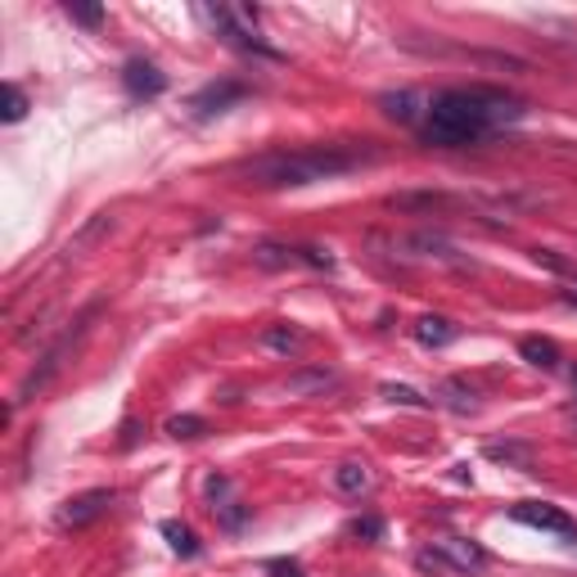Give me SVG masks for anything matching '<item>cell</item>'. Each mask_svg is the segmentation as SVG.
<instances>
[{"mask_svg":"<svg viewBox=\"0 0 577 577\" xmlns=\"http://www.w3.org/2000/svg\"><path fill=\"white\" fill-rule=\"evenodd\" d=\"M253 262L266 266V271H284V266H303L298 258V244H275V239H262L253 249Z\"/></svg>","mask_w":577,"mask_h":577,"instance_id":"cell-11","label":"cell"},{"mask_svg":"<svg viewBox=\"0 0 577 577\" xmlns=\"http://www.w3.org/2000/svg\"><path fill=\"white\" fill-rule=\"evenodd\" d=\"M266 577H307V568L298 559H271L266 564Z\"/></svg>","mask_w":577,"mask_h":577,"instance_id":"cell-25","label":"cell"},{"mask_svg":"<svg viewBox=\"0 0 577 577\" xmlns=\"http://www.w3.org/2000/svg\"><path fill=\"white\" fill-rule=\"evenodd\" d=\"M527 105L501 86H447L424 105V140L438 150H465L492 131L519 122Z\"/></svg>","mask_w":577,"mask_h":577,"instance_id":"cell-1","label":"cell"},{"mask_svg":"<svg viewBox=\"0 0 577 577\" xmlns=\"http://www.w3.org/2000/svg\"><path fill=\"white\" fill-rule=\"evenodd\" d=\"M23 113H28V95L10 81V86H6V109H0V118H6V122H19Z\"/></svg>","mask_w":577,"mask_h":577,"instance_id":"cell-21","label":"cell"},{"mask_svg":"<svg viewBox=\"0 0 577 577\" xmlns=\"http://www.w3.org/2000/svg\"><path fill=\"white\" fill-rule=\"evenodd\" d=\"M415 564H420V568H451V564L443 559V551H420Z\"/></svg>","mask_w":577,"mask_h":577,"instance_id":"cell-26","label":"cell"},{"mask_svg":"<svg viewBox=\"0 0 577 577\" xmlns=\"http://www.w3.org/2000/svg\"><path fill=\"white\" fill-rule=\"evenodd\" d=\"M352 537H361V542H379V537H383V519H379V514H361V519H352Z\"/></svg>","mask_w":577,"mask_h":577,"instance_id":"cell-22","label":"cell"},{"mask_svg":"<svg viewBox=\"0 0 577 577\" xmlns=\"http://www.w3.org/2000/svg\"><path fill=\"white\" fill-rule=\"evenodd\" d=\"M235 100H244V86H239V81H213V86H204L195 95V100H189V109H195L199 118H213V113H221Z\"/></svg>","mask_w":577,"mask_h":577,"instance_id":"cell-7","label":"cell"},{"mask_svg":"<svg viewBox=\"0 0 577 577\" xmlns=\"http://www.w3.org/2000/svg\"><path fill=\"white\" fill-rule=\"evenodd\" d=\"M568 428H573V443H577V411H568Z\"/></svg>","mask_w":577,"mask_h":577,"instance_id":"cell-28","label":"cell"},{"mask_svg":"<svg viewBox=\"0 0 577 577\" xmlns=\"http://www.w3.org/2000/svg\"><path fill=\"white\" fill-rule=\"evenodd\" d=\"M163 537H167V546H172L181 559H195V555H199V537H195V527L181 523V519H163Z\"/></svg>","mask_w":577,"mask_h":577,"instance_id":"cell-14","label":"cell"},{"mask_svg":"<svg viewBox=\"0 0 577 577\" xmlns=\"http://www.w3.org/2000/svg\"><path fill=\"white\" fill-rule=\"evenodd\" d=\"M379 393L389 398V402H398V406H428V398H424V393H415L411 383H383Z\"/></svg>","mask_w":577,"mask_h":577,"instance_id":"cell-19","label":"cell"},{"mask_svg":"<svg viewBox=\"0 0 577 577\" xmlns=\"http://www.w3.org/2000/svg\"><path fill=\"white\" fill-rule=\"evenodd\" d=\"M415 339H420L424 348H447V344L456 339V325H451L447 316H420V320H415Z\"/></svg>","mask_w":577,"mask_h":577,"instance_id":"cell-12","label":"cell"},{"mask_svg":"<svg viewBox=\"0 0 577 577\" xmlns=\"http://www.w3.org/2000/svg\"><path fill=\"white\" fill-rule=\"evenodd\" d=\"M510 519H514V523H527V527H542V533H555V537H564V542H577V523H573L564 510L546 505V501H519V505H510Z\"/></svg>","mask_w":577,"mask_h":577,"instance_id":"cell-4","label":"cell"},{"mask_svg":"<svg viewBox=\"0 0 577 577\" xmlns=\"http://www.w3.org/2000/svg\"><path fill=\"white\" fill-rule=\"evenodd\" d=\"M122 86L135 95V100H154V95L167 90V77H163V68L150 64V59H127V64H122Z\"/></svg>","mask_w":577,"mask_h":577,"instance_id":"cell-6","label":"cell"},{"mask_svg":"<svg viewBox=\"0 0 577 577\" xmlns=\"http://www.w3.org/2000/svg\"><path fill=\"white\" fill-rule=\"evenodd\" d=\"M374 159L379 150H357V144H307V150H275V154L249 159L235 167V176H244L249 185H262V189H294V185H316L329 176L357 172Z\"/></svg>","mask_w":577,"mask_h":577,"instance_id":"cell-2","label":"cell"},{"mask_svg":"<svg viewBox=\"0 0 577 577\" xmlns=\"http://www.w3.org/2000/svg\"><path fill=\"white\" fill-rule=\"evenodd\" d=\"M438 551H443V559H447L451 568H460V573L488 568V551L478 546V542H469V537H447V542H438Z\"/></svg>","mask_w":577,"mask_h":577,"instance_id":"cell-8","label":"cell"},{"mask_svg":"<svg viewBox=\"0 0 577 577\" xmlns=\"http://www.w3.org/2000/svg\"><path fill=\"white\" fill-rule=\"evenodd\" d=\"M118 497H113V488H90V492H77V497H68L64 505H59V514H55V523L64 527V533H77V527H86V523H95L100 514H109V505H113Z\"/></svg>","mask_w":577,"mask_h":577,"instance_id":"cell-3","label":"cell"},{"mask_svg":"<svg viewBox=\"0 0 577 577\" xmlns=\"http://www.w3.org/2000/svg\"><path fill=\"white\" fill-rule=\"evenodd\" d=\"M334 488H339L344 497H366L374 488V473L366 460H344L339 469H334Z\"/></svg>","mask_w":577,"mask_h":577,"instance_id":"cell-9","label":"cell"},{"mask_svg":"<svg viewBox=\"0 0 577 577\" xmlns=\"http://www.w3.org/2000/svg\"><path fill=\"white\" fill-rule=\"evenodd\" d=\"M325 383H334L329 370H312V374H294L288 379V393H312V389H325Z\"/></svg>","mask_w":577,"mask_h":577,"instance_id":"cell-20","label":"cell"},{"mask_svg":"<svg viewBox=\"0 0 577 577\" xmlns=\"http://www.w3.org/2000/svg\"><path fill=\"white\" fill-rule=\"evenodd\" d=\"M389 208H424V213H438V208H451L447 195H393Z\"/></svg>","mask_w":577,"mask_h":577,"instance_id":"cell-18","label":"cell"},{"mask_svg":"<svg viewBox=\"0 0 577 577\" xmlns=\"http://www.w3.org/2000/svg\"><path fill=\"white\" fill-rule=\"evenodd\" d=\"M303 344H307V334H303L298 325H275V329H266V334H262V348L284 352V357H288V352H298Z\"/></svg>","mask_w":577,"mask_h":577,"instance_id":"cell-15","label":"cell"},{"mask_svg":"<svg viewBox=\"0 0 577 577\" xmlns=\"http://www.w3.org/2000/svg\"><path fill=\"white\" fill-rule=\"evenodd\" d=\"M433 402L447 406V411H456V415H473V411H478V393L469 389L465 379H443L438 393H433Z\"/></svg>","mask_w":577,"mask_h":577,"instance_id":"cell-10","label":"cell"},{"mask_svg":"<svg viewBox=\"0 0 577 577\" xmlns=\"http://www.w3.org/2000/svg\"><path fill=\"white\" fill-rule=\"evenodd\" d=\"M167 433H172L176 443H195V438H204V433H208V420H199V415H172Z\"/></svg>","mask_w":577,"mask_h":577,"instance_id":"cell-17","label":"cell"},{"mask_svg":"<svg viewBox=\"0 0 577 577\" xmlns=\"http://www.w3.org/2000/svg\"><path fill=\"white\" fill-rule=\"evenodd\" d=\"M68 19L81 23V28H100V23H105V10H100V6H68Z\"/></svg>","mask_w":577,"mask_h":577,"instance_id":"cell-23","label":"cell"},{"mask_svg":"<svg viewBox=\"0 0 577 577\" xmlns=\"http://www.w3.org/2000/svg\"><path fill=\"white\" fill-rule=\"evenodd\" d=\"M298 258H303V266H316V271H329V266H334V258H329L325 249H316V244H298Z\"/></svg>","mask_w":577,"mask_h":577,"instance_id":"cell-24","label":"cell"},{"mask_svg":"<svg viewBox=\"0 0 577 577\" xmlns=\"http://www.w3.org/2000/svg\"><path fill=\"white\" fill-rule=\"evenodd\" d=\"M519 352H523V361H533L537 370H559V348H555V339H542V334H527V339L519 344Z\"/></svg>","mask_w":577,"mask_h":577,"instance_id":"cell-13","label":"cell"},{"mask_svg":"<svg viewBox=\"0 0 577 577\" xmlns=\"http://www.w3.org/2000/svg\"><path fill=\"white\" fill-rule=\"evenodd\" d=\"M208 501H213V514H217V523L226 527V533H239V527L249 523V505L235 501V488H230L226 473H213V478H208Z\"/></svg>","mask_w":577,"mask_h":577,"instance_id":"cell-5","label":"cell"},{"mask_svg":"<svg viewBox=\"0 0 577 577\" xmlns=\"http://www.w3.org/2000/svg\"><path fill=\"white\" fill-rule=\"evenodd\" d=\"M383 113L389 118H398V122H415L420 118V105H428V100H420L415 90H398V95H383Z\"/></svg>","mask_w":577,"mask_h":577,"instance_id":"cell-16","label":"cell"},{"mask_svg":"<svg viewBox=\"0 0 577 577\" xmlns=\"http://www.w3.org/2000/svg\"><path fill=\"white\" fill-rule=\"evenodd\" d=\"M559 298H564V303H573V307H577V275H568V280H564V284H559Z\"/></svg>","mask_w":577,"mask_h":577,"instance_id":"cell-27","label":"cell"}]
</instances>
